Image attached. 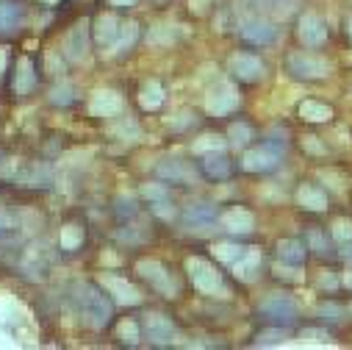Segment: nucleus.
Wrapping results in <instances>:
<instances>
[{"instance_id": "obj_13", "label": "nucleus", "mask_w": 352, "mask_h": 350, "mask_svg": "<svg viewBox=\"0 0 352 350\" xmlns=\"http://www.w3.org/2000/svg\"><path fill=\"white\" fill-rule=\"evenodd\" d=\"M297 39L305 45V48H319L327 42V25L319 14L314 12H305L297 23Z\"/></svg>"}, {"instance_id": "obj_1", "label": "nucleus", "mask_w": 352, "mask_h": 350, "mask_svg": "<svg viewBox=\"0 0 352 350\" xmlns=\"http://www.w3.org/2000/svg\"><path fill=\"white\" fill-rule=\"evenodd\" d=\"M69 303L72 309L78 311L80 322L92 331H103L109 322H111V314H114V306L111 300L103 295V289L92 281H78L72 284L69 289Z\"/></svg>"}, {"instance_id": "obj_23", "label": "nucleus", "mask_w": 352, "mask_h": 350, "mask_svg": "<svg viewBox=\"0 0 352 350\" xmlns=\"http://www.w3.org/2000/svg\"><path fill=\"white\" fill-rule=\"evenodd\" d=\"M297 114L300 120L305 123H330L333 120V106H327L324 101H316V98H308L297 106Z\"/></svg>"}, {"instance_id": "obj_42", "label": "nucleus", "mask_w": 352, "mask_h": 350, "mask_svg": "<svg viewBox=\"0 0 352 350\" xmlns=\"http://www.w3.org/2000/svg\"><path fill=\"white\" fill-rule=\"evenodd\" d=\"M139 0H109V6L111 9H131V6H136Z\"/></svg>"}, {"instance_id": "obj_44", "label": "nucleus", "mask_w": 352, "mask_h": 350, "mask_svg": "<svg viewBox=\"0 0 352 350\" xmlns=\"http://www.w3.org/2000/svg\"><path fill=\"white\" fill-rule=\"evenodd\" d=\"M341 284H344L346 289H352V273H344V276H341Z\"/></svg>"}, {"instance_id": "obj_40", "label": "nucleus", "mask_w": 352, "mask_h": 350, "mask_svg": "<svg viewBox=\"0 0 352 350\" xmlns=\"http://www.w3.org/2000/svg\"><path fill=\"white\" fill-rule=\"evenodd\" d=\"M300 339H305V342H324V339H327V331H316V328H305V331L300 333Z\"/></svg>"}, {"instance_id": "obj_4", "label": "nucleus", "mask_w": 352, "mask_h": 350, "mask_svg": "<svg viewBox=\"0 0 352 350\" xmlns=\"http://www.w3.org/2000/svg\"><path fill=\"white\" fill-rule=\"evenodd\" d=\"M286 72L297 81H319V78H327L333 72L330 61L322 59V56H314V53H302V50H292L286 56Z\"/></svg>"}, {"instance_id": "obj_35", "label": "nucleus", "mask_w": 352, "mask_h": 350, "mask_svg": "<svg viewBox=\"0 0 352 350\" xmlns=\"http://www.w3.org/2000/svg\"><path fill=\"white\" fill-rule=\"evenodd\" d=\"M50 103L53 106H69V103H75V90H72V86H67V83L56 86V90L50 92Z\"/></svg>"}, {"instance_id": "obj_9", "label": "nucleus", "mask_w": 352, "mask_h": 350, "mask_svg": "<svg viewBox=\"0 0 352 350\" xmlns=\"http://www.w3.org/2000/svg\"><path fill=\"white\" fill-rule=\"evenodd\" d=\"M142 333H144V339L150 342V344H172V339H175V322L166 317V314H161V311H147L142 320Z\"/></svg>"}, {"instance_id": "obj_45", "label": "nucleus", "mask_w": 352, "mask_h": 350, "mask_svg": "<svg viewBox=\"0 0 352 350\" xmlns=\"http://www.w3.org/2000/svg\"><path fill=\"white\" fill-rule=\"evenodd\" d=\"M346 34H349V39H352V17L346 20Z\"/></svg>"}, {"instance_id": "obj_34", "label": "nucleus", "mask_w": 352, "mask_h": 350, "mask_svg": "<svg viewBox=\"0 0 352 350\" xmlns=\"http://www.w3.org/2000/svg\"><path fill=\"white\" fill-rule=\"evenodd\" d=\"M308 250H314L316 256H333V247H330V239L319 231H308Z\"/></svg>"}, {"instance_id": "obj_3", "label": "nucleus", "mask_w": 352, "mask_h": 350, "mask_svg": "<svg viewBox=\"0 0 352 350\" xmlns=\"http://www.w3.org/2000/svg\"><path fill=\"white\" fill-rule=\"evenodd\" d=\"M36 83H39V67L31 56H20L9 75H6V92L12 98H28L34 90H36Z\"/></svg>"}, {"instance_id": "obj_20", "label": "nucleus", "mask_w": 352, "mask_h": 350, "mask_svg": "<svg viewBox=\"0 0 352 350\" xmlns=\"http://www.w3.org/2000/svg\"><path fill=\"white\" fill-rule=\"evenodd\" d=\"M219 223H222V228H225L228 234H236V236L255 231V217H252V212H247V209H241V206H236V209L219 214Z\"/></svg>"}, {"instance_id": "obj_21", "label": "nucleus", "mask_w": 352, "mask_h": 350, "mask_svg": "<svg viewBox=\"0 0 352 350\" xmlns=\"http://www.w3.org/2000/svg\"><path fill=\"white\" fill-rule=\"evenodd\" d=\"M294 198H297V206L305 212H324L327 209V192L319 184H300Z\"/></svg>"}, {"instance_id": "obj_8", "label": "nucleus", "mask_w": 352, "mask_h": 350, "mask_svg": "<svg viewBox=\"0 0 352 350\" xmlns=\"http://www.w3.org/2000/svg\"><path fill=\"white\" fill-rule=\"evenodd\" d=\"M228 70L241 83H258V81H263V75H267V64H263L261 56H255V53H233L228 61Z\"/></svg>"}, {"instance_id": "obj_19", "label": "nucleus", "mask_w": 352, "mask_h": 350, "mask_svg": "<svg viewBox=\"0 0 352 350\" xmlns=\"http://www.w3.org/2000/svg\"><path fill=\"white\" fill-rule=\"evenodd\" d=\"M120 31H122L120 17L109 12V14H100V17L95 20L92 39H95V45H100V48H111V45L120 39Z\"/></svg>"}, {"instance_id": "obj_47", "label": "nucleus", "mask_w": 352, "mask_h": 350, "mask_svg": "<svg viewBox=\"0 0 352 350\" xmlns=\"http://www.w3.org/2000/svg\"><path fill=\"white\" fill-rule=\"evenodd\" d=\"M155 3H164V0H155Z\"/></svg>"}, {"instance_id": "obj_33", "label": "nucleus", "mask_w": 352, "mask_h": 350, "mask_svg": "<svg viewBox=\"0 0 352 350\" xmlns=\"http://www.w3.org/2000/svg\"><path fill=\"white\" fill-rule=\"evenodd\" d=\"M244 250H247V247H241V245H217V247H214V256H217L219 261H225V265L233 267L236 261L244 256Z\"/></svg>"}, {"instance_id": "obj_14", "label": "nucleus", "mask_w": 352, "mask_h": 350, "mask_svg": "<svg viewBox=\"0 0 352 350\" xmlns=\"http://www.w3.org/2000/svg\"><path fill=\"white\" fill-rule=\"evenodd\" d=\"M200 169H203L206 178H211V181H225V178H230V172H233V161H230V156L225 150L217 147V150L203 153Z\"/></svg>"}, {"instance_id": "obj_12", "label": "nucleus", "mask_w": 352, "mask_h": 350, "mask_svg": "<svg viewBox=\"0 0 352 350\" xmlns=\"http://www.w3.org/2000/svg\"><path fill=\"white\" fill-rule=\"evenodd\" d=\"M28 20V6L23 0H0V37L17 34Z\"/></svg>"}, {"instance_id": "obj_36", "label": "nucleus", "mask_w": 352, "mask_h": 350, "mask_svg": "<svg viewBox=\"0 0 352 350\" xmlns=\"http://www.w3.org/2000/svg\"><path fill=\"white\" fill-rule=\"evenodd\" d=\"M114 212H117V217L120 220H131V217H136V212H139V206H136V200L133 198H117V206H114Z\"/></svg>"}, {"instance_id": "obj_25", "label": "nucleus", "mask_w": 352, "mask_h": 350, "mask_svg": "<svg viewBox=\"0 0 352 350\" xmlns=\"http://www.w3.org/2000/svg\"><path fill=\"white\" fill-rule=\"evenodd\" d=\"M14 181L23 184V187H50L53 175H50L47 164H31V167H25L23 172L14 175Z\"/></svg>"}, {"instance_id": "obj_5", "label": "nucleus", "mask_w": 352, "mask_h": 350, "mask_svg": "<svg viewBox=\"0 0 352 350\" xmlns=\"http://www.w3.org/2000/svg\"><path fill=\"white\" fill-rule=\"evenodd\" d=\"M258 317L263 322H270V325L286 328L297 320V303H294V298H289L283 292H272L258 303Z\"/></svg>"}, {"instance_id": "obj_17", "label": "nucleus", "mask_w": 352, "mask_h": 350, "mask_svg": "<svg viewBox=\"0 0 352 350\" xmlns=\"http://www.w3.org/2000/svg\"><path fill=\"white\" fill-rule=\"evenodd\" d=\"M155 175L166 184H186V181H195V172L186 161L181 158H164L155 164Z\"/></svg>"}, {"instance_id": "obj_24", "label": "nucleus", "mask_w": 352, "mask_h": 350, "mask_svg": "<svg viewBox=\"0 0 352 350\" xmlns=\"http://www.w3.org/2000/svg\"><path fill=\"white\" fill-rule=\"evenodd\" d=\"M230 270H233V276L239 281H255L258 273H261V253L258 250H244V256L236 261Z\"/></svg>"}, {"instance_id": "obj_18", "label": "nucleus", "mask_w": 352, "mask_h": 350, "mask_svg": "<svg viewBox=\"0 0 352 350\" xmlns=\"http://www.w3.org/2000/svg\"><path fill=\"white\" fill-rule=\"evenodd\" d=\"M275 256L280 265H294V267H302V261L308 256V242L297 239V236H286L275 245Z\"/></svg>"}, {"instance_id": "obj_6", "label": "nucleus", "mask_w": 352, "mask_h": 350, "mask_svg": "<svg viewBox=\"0 0 352 350\" xmlns=\"http://www.w3.org/2000/svg\"><path fill=\"white\" fill-rule=\"evenodd\" d=\"M280 161H283V142L275 145V139H270L263 145H255V147L244 150L241 169L244 172H272Z\"/></svg>"}, {"instance_id": "obj_26", "label": "nucleus", "mask_w": 352, "mask_h": 350, "mask_svg": "<svg viewBox=\"0 0 352 350\" xmlns=\"http://www.w3.org/2000/svg\"><path fill=\"white\" fill-rule=\"evenodd\" d=\"M120 109H122V101H120L117 92H109V90L95 92V98H92V112H95L98 117H114V114H120Z\"/></svg>"}, {"instance_id": "obj_31", "label": "nucleus", "mask_w": 352, "mask_h": 350, "mask_svg": "<svg viewBox=\"0 0 352 350\" xmlns=\"http://www.w3.org/2000/svg\"><path fill=\"white\" fill-rule=\"evenodd\" d=\"M142 198L153 206V203H164L169 200V189H166V181H153V184H144L142 187Z\"/></svg>"}, {"instance_id": "obj_43", "label": "nucleus", "mask_w": 352, "mask_h": 350, "mask_svg": "<svg viewBox=\"0 0 352 350\" xmlns=\"http://www.w3.org/2000/svg\"><path fill=\"white\" fill-rule=\"evenodd\" d=\"M341 258L352 261V242H344V245H341Z\"/></svg>"}, {"instance_id": "obj_37", "label": "nucleus", "mask_w": 352, "mask_h": 350, "mask_svg": "<svg viewBox=\"0 0 352 350\" xmlns=\"http://www.w3.org/2000/svg\"><path fill=\"white\" fill-rule=\"evenodd\" d=\"M333 236L344 245V242H352V220L349 217H338L333 223Z\"/></svg>"}, {"instance_id": "obj_29", "label": "nucleus", "mask_w": 352, "mask_h": 350, "mask_svg": "<svg viewBox=\"0 0 352 350\" xmlns=\"http://www.w3.org/2000/svg\"><path fill=\"white\" fill-rule=\"evenodd\" d=\"M252 125H247V123H230V128H228V142H230V147H247L250 142H252Z\"/></svg>"}, {"instance_id": "obj_46", "label": "nucleus", "mask_w": 352, "mask_h": 350, "mask_svg": "<svg viewBox=\"0 0 352 350\" xmlns=\"http://www.w3.org/2000/svg\"><path fill=\"white\" fill-rule=\"evenodd\" d=\"M346 314H349V317H352V303H349V309H346Z\"/></svg>"}, {"instance_id": "obj_11", "label": "nucleus", "mask_w": 352, "mask_h": 350, "mask_svg": "<svg viewBox=\"0 0 352 350\" xmlns=\"http://www.w3.org/2000/svg\"><path fill=\"white\" fill-rule=\"evenodd\" d=\"M241 39L252 48H263L278 39V28H275V23L263 20V17H250L241 23Z\"/></svg>"}, {"instance_id": "obj_27", "label": "nucleus", "mask_w": 352, "mask_h": 350, "mask_svg": "<svg viewBox=\"0 0 352 350\" xmlns=\"http://www.w3.org/2000/svg\"><path fill=\"white\" fill-rule=\"evenodd\" d=\"M164 86L158 83V81H144L142 83V90H139V103H142V109H147V112H155L161 103H164Z\"/></svg>"}, {"instance_id": "obj_28", "label": "nucleus", "mask_w": 352, "mask_h": 350, "mask_svg": "<svg viewBox=\"0 0 352 350\" xmlns=\"http://www.w3.org/2000/svg\"><path fill=\"white\" fill-rule=\"evenodd\" d=\"M83 239H86V231H83V225H80V223H67V225L61 228L58 245H61L64 250H78V247L83 245Z\"/></svg>"}, {"instance_id": "obj_41", "label": "nucleus", "mask_w": 352, "mask_h": 350, "mask_svg": "<svg viewBox=\"0 0 352 350\" xmlns=\"http://www.w3.org/2000/svg\"><path fill=\"white\" fill-rule=\"evenodd\" d=\"M311 139H314V136H305V139H302V145H305V147H308L311 153H319V156H324V153H327V147H324L322 142L316 145V142H311Z\"/></svg>"}, {"instance_id": "obj_32", "label": "nucleus", "mask_w": 352, "mask_h": 350, "mask_svg": "<svg viewBox=\"0 0 352 350\" xmlns=\"http://www.w3.org/2000/svg\"><path fill=\"white\" fill-rule=\"evenodd\" d=\"M117 333H120V339H122L125 344H139V339L144 336V333H142V322H139V320H122Z\"/></svg>"}, {"instance_id": "obj_7", "label": "nucleus", "mask_w": 352, "mask_h": 350, "mask_svg": "<svg viewBox=\"0 0 352 350\" xmlns=\"http://www.w3.org/2000/svg\"><path fill=\"white\" fill-rule=\"evenodd\" d=\"M136 273H139V278H144L164 298H175V295H178V289H181L178 281H175V276L169 273V267L161 265L158 258H142L136 265Z\"/></svg>"}, {"instance_id": "obj_2", "label": "nucleus", "mask_w": 352, "mask_h": 350, "mask_svg": "<svg viewBox=\"0 0 352 350\" xmlns=\"http://www.w3.org/2000/svg\"><path fill=\"white\" fill-rule=\"evenodd\" d=\"M186 273H189L192 287L206 298H222L228 292V284H225V276L219 273V267L211 265V261L203 256L186 258Z\"/></svg>"}, {"instance_id": "obj_38", "label": "nucleus", "mask_w": 352, "mask_h": 350, "mask_svg": "<svg viewBox=\"0 0 352 350\" xmlns=\"http://www.w3.org/2000/svg\"><path fill=\"white\" fill-rule=\"evenodd\" d=\"M283 339H286V331H283L280 325H275V328H270V331H263V333H258L255 344H280Z\"/></svg>"}, {"instance_id": "obj_22", "label": "nucleus", "mask_w": 352, "mask_h": 350, "mask_svg": "<svg viewBox=\"0 0 352 350\" xmlns=\"http://www.w3.org/2000/svg\"><path fill=\"white\" fill-rule=\"evenodd\" d=\"M103 284L111 289V295H114V300H117L120 306H136V303H142V292H139L131 281L117 278V276H106Z\"/></svg>"}, {"instance_id": "obj_39", "label": "nucleus", "mask_w": 352, "mask_h": 350, "mask_svg": "<svg viewBox=\"0 0 352 350\" xmlns=\"http://www.w3.org/2000/svg\"><path fill=\"white\" fill-rule=\"evenodd\" d=\"M316 314H319V317H324V320H341L344 309H341V306H336V303H319Z\"/></svg>"}, {"instance_id": "obj_30", "label": "nucleus", "mask_w": 352, "mask_h": 350, "mask_svg": "<svg viewBox=\"0 0 352 350\" xmlns=\"http://www.w3.org/2000/svg\"><path fill=\"white\" fill-rule=\"evenodd\" d=\"M136 39H139V25H136V23H125L122 31H120V39L111 45V50L120 56V53H125V48H131Z\"/></svg>"}, {"instance_id": "obj_15", "label": "nucleus", "mask_w": 352, "mask_h": 350, "mask_svg": "<svg viewBox=\"0 0 352 350\" xmlns=\"http://www.w3.org/2000/svg\"><path fill=\"white\" fill-rule=\"evenodd\" d=\"M64 56L69 59V61H83L86 56H89V23H78L69 34H67V39H64Z\"/></svg>"}, {"instance_id": "obj_10", "label": "nucleus", "mask_w": 352, "mask_h": 350, "mask_svg": "<svg viewBox=\"0 0 352 350\" xmlns=\"http://www.w3.org/2000/svg\"><path fill=\"white\" fill-rule=\"evenodd\" d=\"M239 103H241V98H239V92L233 90L230 83H217L214 90L208 92V98H206V109L214 117H228L230 112L239 109Z\"/></svg>"}, {"instance_id": "obj_16", "label": "nucleus", "mask_w": 352, "mask_h": 350, "mask_svg": "<svg viewBox=\"0 0 352 350\" xmlns=\"http://www.w3.org/2000/svg\"><path fill=\"white\" fill-rule=\"evenodd\" d=\"M219 220V212H217V206H211V203H189L186 209H184V223L192 228V231H206V228H211L214 223Z\"/></svg>"}]
</instances>
